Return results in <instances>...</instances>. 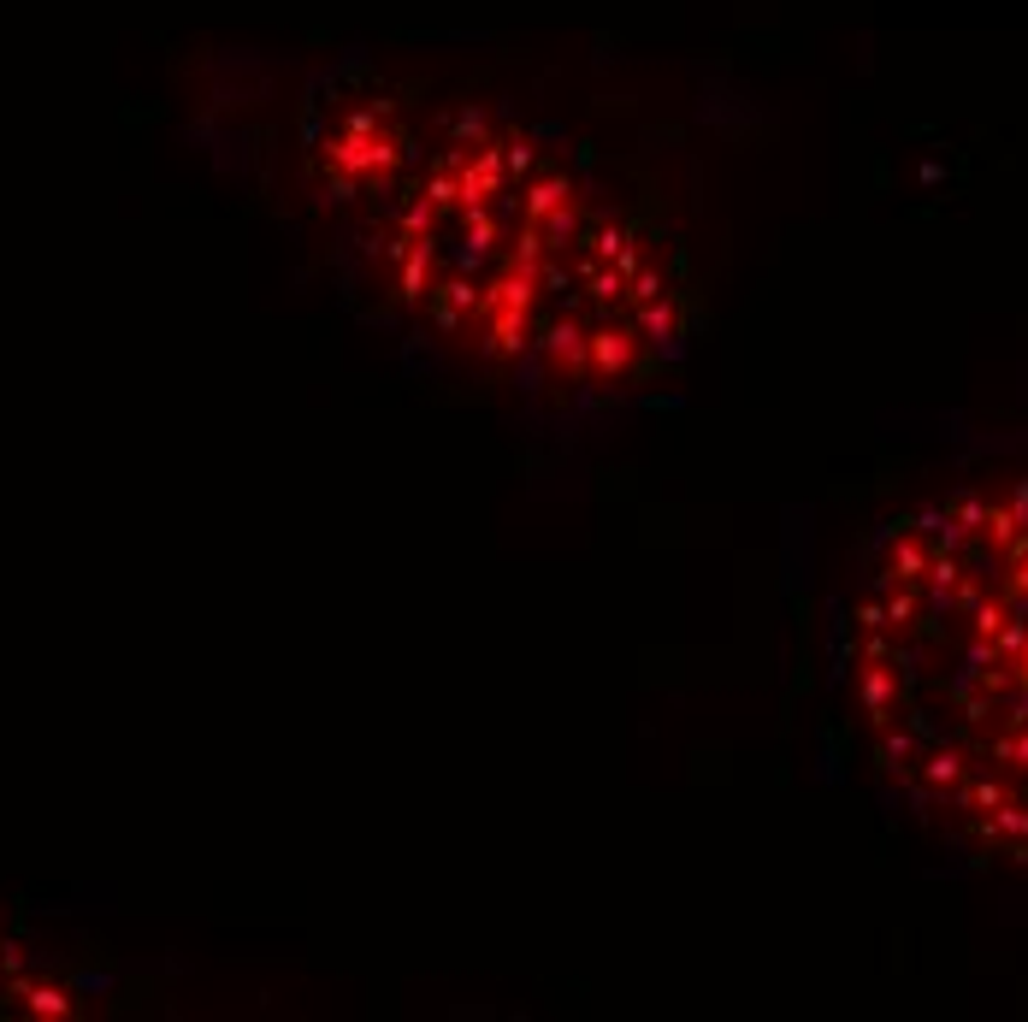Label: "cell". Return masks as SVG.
<instances>
[{"instance_id":"1","label":"cell","mask_w":1028,"mask_h":1022,"mask_svg":"<svg viewBox=\"0 0 1028 1022\" xmlns=\"http://www.w3.org/2000/svg\"><path fill=\"white\" fill-rule=\"evenodd\" d=\"M379 255L402 308L532 384H627L680 325L650 237L509 136L432 160Z\"/></svg>"},{"instance_id":"2","label":"cell","mask_w":1028,"mask_h":1022,"mask_svg":"<svg viewBox=\"0 0 1028 1022\" xmlns=\"http://www.w3.org/2000/svg\"><path fill=\"white\" fill-rule=\"evenodd\" d=\"M857 703L887 774L975 845L1028 857V497L910 514L863 585Z\"/></svg>"}]
</instances>
